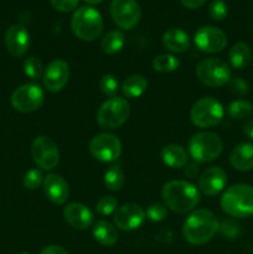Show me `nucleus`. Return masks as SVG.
<instances>
[{
  "mask_svg": "<svg viewBox=\"0 0 253 254\" xmlns=\"http://www.w3.org/2000/svg\"><path fill=\"white\" fill-rule=\"evenodd\" d=\"M42 186H44V192L46 197L56 205H62L68 198V184L59 174H49L45 176Z\"/></svg>",
  "mask_w": 253,
  "mask_h": 254,
  "instance_id": "6ab92c4d",
  "label": "nucleus"
},
{
  "mask_svg": "<svg viewBox=\"0 0 253 254\" xmlns=\"http://www.w3.org/2000/svg\"><path fill=\"white\" fill-rule=\"evenodd\" d=\"M93 237L99 245L109 247V246L116 245L118 241V231H117L116 226L112 225L111 222L102 220L94 223Z\"/></svg>",
  "mask_w": 253,
  "mask_h": 254,
  "instance_id": "5701e85b",
  "label": "nucleus"
},
{
  "mask_svg": "<svg viewBox=\"0 0 253 254\" xmlns=\"http://www.w3.org/2000/svg\"><path fill=\"white\" fill-rule=\"evenodd\" d=\"M148 87V81L141 74H131L122 84V92L126 98H139Z\"/></svg>",
  "mask_w": 253,
  "mask_h": 254,
  "instance_id": "393cba45",
  "label": "nucleus"
},
{
  "mask_svg": "<svg viewBox=\"0 0 253 254\" xmlns=\"http://www.w3.org/2000/svg\"><path fill=\"white\" fill-rule=\"evenodd\" d=\"M220 205L231 217H250L253 215V188L247 184L231 186L223 192Z\"/></svg>",
  "mask_w": 253,
  "mask_h": 254,
  "instance_id": "7ed1b4c3",
  "label": "nucleus"
},
{
  "mask_svg": "<svg viewBox=\"0 0 253 254\" xmlns=\"http://www.w3.org/2000/svg\"><path fill=\"white\" fill-rule=\"evenodd\" d=\"M228 88H230L231 93L237 97H245L248 93V91H250L248 83L245 79L241 78V77L231 78L230 82H228Z\"/></svg>",
  "mask_w": 253,
  "mask_h": 254,
  "instance_id": "e433bc0d",
  "label": "nucleus"
},
{
  "mask_svg": "<svg viewBox=\"0 0 253 254\" xmlns=\"http://www.w3.org/2000/svg\"><path fill=\"white\" fill-rule=\"evenodd\" d=\"M89 153L102 163H113L121 156L122 143L119 138L111 133H101L89 141Z\"/></svg>",
  "mask_w": 253,
  "mask_h": 254,
  "instance_id": "9d476101",
  "label": "nucleus"
},
{
  "mask_svg": "<svg viewBox=\"0 0 253 254\" xmlns=\"http://www.w3.org/2000/svg\"><path fill=\"white\" fill-rule=\"evenodd\" d=\"M78 1L79 0H51V4L57 11L69 12L76 9Z\"/></svg>",
  "mask_w": 253,
  "mask_h": 254,
  "instance_id": "4c0bfd02",
  "label": "nucleus"
},
{
  "mask_svg": "<svg viewBox=\"0 0 253 254\" xmlns=\"http://www.w3.org/2000/svg\"><path fill=\"white\" fill-rule=\"evenodd\" d=\"M227 112L231 118L235 119V121H243V119H247L252 116L253 106L245 99H237V101H233L232 103H230Z\"/></svg>",
  "mask_w": 253,
  "mask_h": 254,
  "instance_id": "cd10ccee",
  "label": "nucleus"
},
{
  "mask_svg": "<svg viewBox=\"0 0 253 254\" xmlns=\"http://www.w3.org/2000/svg\"><path fill=\"white\" fill-rule=\"evenodd\" d=\"M99 89H101V92L104 96H108L111 98H113L119 89L118 79L113 74H103L101 77V79H99Z\"/></svg>",
  "mask_w": 253,
  "mask_h": 254,
  "instance_id": "7c9ffc66",
  "label": "nucleus"
},
{
  "mask_svg": "<svg viewBox=\"0 0 253 254\" xmlns=\"http://www.w3.org/2000/svg\"><path fill=\"white\" fill-rule=\"evenodd\" d=\"M161 197L166 207L176 213L190 212L200 202V192L196 186L185 180L166 183L161 190Z\"/></svg>",
  "mask_w": 253,
  "mask_h": 254,
  "instance_id": "f03ea898",
  "label": "nucleus"
},
{
  "mask_svg": "<svg viewBox=\"0 0 253 254\" xmlns=\"http://www.w3.org/2000/svg\"><path fill=\"white\" fill-rule=\"evenodd\" d=\"M44 64H42L41 60L39 57H27L24 61V72L29 78L31 79H39L44 76Z\"/></svg>",
  "mask_w": 253,
  "mask_h": 254,
  "instance_id": "c756f323",
  "label": "nucleus"
},
{
  "mask_svg": "<svg viewBox=\"0 0 253 254\" xmlns=\"http://www.w3.org/2000/svg\"><path fill=\"white\" fill-rule=\"evenodd\" d=\"M222 150V139L212 131H200L189 140V153L197 163H211L221 155Z\"/></svg>",
  "mask_w": 253,
  "mask_h": 254,
  "instance_id": "39448f33",
  "label": "nucleus"
},
{
  "mask_svg": "<svg viewBox=\"0 0 253 254\" xmlns=\"http://www.w3.org/2000/svg\"><path fill=\"white\" fill-rule=\"evenodd\" d=\"M5 45L12 57L20 59L24 56L30 45V35L26 27L20 24L11 25L5 35Z\"/></svg>",
  "mask_w": 253,
  "mask_h": 254,
  "instance_id": "f3484780",
  "label": "nucleus"
},
{
  "mask_svg": "<svg viewBox=\"0 0 253 254\" xmlns=\"http://www.w3.org/2000/svg\"><path fill=\"white\" fill-rule=\"evenodd\" d=\"M31 155L36 165L42 170H52L60 161V151L55 141L49 136H37L31 144Z\"/></svg>",
  "mask_w": 253,
  "mask_h": 254,
  "instance_id": "9b49d317",
  "label": "nucleus"
},
{
  "mask_svg": "<svg viewBox=\"0 0 253 254\" xmlns=\"http://www.w3.org/2000/svg\"><path fill=\"white\" fill-rule=\"evenodd\" d=\"M20 254H30V253H20Z\"/></svg>",
  "mask_w": 253,
  "mask_h": 254,
  "instance_id": "c03bdc74",
  "label": "nucleus"
},
{
  "mask_svg": "<svg viewBox=\"0 0 253 254\" xmlns=\"http://www.w3.org/2000/svg\"><path fill=\"white\" fill-rule=\"evenodd\" d=\"M111 15L119 29L131 30L140 20L141 10L136 0H113Z\"/></svg>",
  "mask_w": 253,
  "mask_h": 254,
  "instance_id": "f8f14e48",
  "label": "nucleus"
},
{
  "mask_svg": "<svg viewBox=\"0 0 253 254\" xmlns=\"http://www.w3.org/2000/svg\"><path fill=\"white\" fill-rule=\"evenodd\" d=\"M145 211L138 203H126L116 210L113 215L114 225L122 231H134L143 225Z\"/></svg>",
  "mask_w": 253,
  "mask_h": 254,
  "instance_id": "4468645a",
  "label": "nucleus"
},
{
  "mask_svg": "<svg viewBox=\"0 0 253 254\" xmlns=\"http://www.w3.org/2000/svg\"><path fill=\"white\" fill-rule=\"evenodd\" d=\"M181 4L188 9H197L206 2V0H180Z\"/></svg>",
  "mask_w": 253,
  "mask_h": 254,
  "instance_id": "ea45409f",
  "label": "nucleus"
},
{
  "mask_svg": "<svg viewBox=\"0 0 253 254\" xmlns=\"http://www.w3.org/2000/svg\"><path fill=\"white\" fill-rule=\"evenodd\" d=\"M163 44L173 54H184L190 49V37L181 29H169L164 32Z\"/></svg>",
  "mask_w": 253,
  "mask_h": 254,
  "instance_id": "412c9836",
  "label": "nucleus"
},
{
  "mask_svg": "<svg viewBox=\"0 0 253 254\" xmlns=\"http://www.w3.org/2000/svg\"><path fill=\"white\" fill-rule=\"evenodd\" d=\"M161 160L171 169H180L188 164V153L178 144H169L161 149Z\"/></svg>",
  "mask_w": 253,
  "mask_h": 254,
  "instance_id": "4be33fe9",
  "label": "nucleus"
},
{
  "mask_svg": "<svg viewBox=\"0 0 253 254\" xmlns=\"http://www.w3.org/2000/svg\"><path fill=\"white\" fill-rule=\"evenodd\" d=\"M73 34L82 41H94L103 30V19L98 10L92 6H82L74 11L71 20Z\"/></svg>",
  "mask_w": 253,
  "mask_h": 254,
  "instance_id": "20e7f679",
  "label": "nucleus"
},
{
  "mask_svg": "<svg viewBox=\"0 0 253 254\" xmlns=\"http://www.w3.org/2000/svg\"><path fill=\"white\" fill-rule=\"evenodd\" d=\"M145 216L151 222H161L168 217V208L163 203H151L146 208Z\"/></svg>",
  "mask_w": 253,
  "mask_h": 254,
  "instance_id": "f704fd0d",
  "label": "nucleus"
},
{
  "mask_svg": "<svg viewBox=\"0 0 253 254\" xmlns=\"http://www.w3.org/2000/svg\"><path fill=\"white\" fill-rule=\"evenodd\" d=\"M69 78V66L63 60H54L44 71V86L49 92L56 93L64 88Z\"/></svg>",
  "mask_w": 253,
  "mask_h": 254,
  "instance_id": "2eb2a0df",
  "label": "nucleus"
},
{
  "mask_svg": "<svg viewBox=\"0 0 253 254\" xmlns=\"http://www.w3.org/2000/svg\"><path fill=\"white\" fill-rule=\"evenodd\" d=\"M126 183V176H124L123 170L119 165L114 164V165L109 166L104 173V185L109 191H117L122 190Z\"/></svg>",
  "mask_w": 253,
  "mask_h": 254,
  "instance_id": "a878e982",
  "label": "nucleus"
},
{
  "mask_svg": "<svg viewBox=\"0 0 253 254\" xmlns=\"http://www.w3.org/2000/svg\"><path fill=\"white\" fill-rule=\"evenodd\" d=\"M243 133H245L251 140H253V119L252 118L247 119V121L245 122V124H243Z\"/></svg>",
  "mask_w": 253,
  "mask_h": 254,
  "instance_id": "a19ab883",
  "label": "nucleus"
},
{
  "mask_svg": "<svg viewBox=\"0 0 253 254\" xmlns=\"http://www.w3.org/2000/svg\"><path fill=\"white\" fill-rule=\"evenodd\" d=\"M44 179L45 176L42 175L41 170H39V169H31V170H29L24 175L22 183H24V186L27 190H36L44 183Z\"/></svg>",
  "mask_w": 253,
  "mask_h": 254,
  "instance_id": "72a5a7b5",
  "label": "nucleus"
},
{
  "mask_svg": "<svg viewBox=\"0 0 253 254\" xmlns=\"http://www.w3.org/2000/svg\"><path fill=\"white\" fill-rule=\"evenodd\" d=\"M227 184V174L218 166H210L198 178V189L206 196L218 195Z\"/></svg>",
  "mask_w": 253,
  "mask_h": 254,
  "instance_id": "dca6fc26",
  "label": "nucleus"
},
{
  "mask_svg": "<svg viewBox=\"0 0 253 254\" xmlns=\"http://www.w3.org/2000/svg\"><path fill=\"white\" fill-rule=\"evenodd\" d=\"M118 207V201L113 196H103L97 201L96 210L101 216H109L116 212Z\"/></svg>",
  "mask_w": 253,
  "mask_h": 254,
  "instance_id": "473e14b6",
  "label": "nucleus"
},
{
  "mask_svg": "<svg viewBox=\"0 0 253 254\" xmlns=\"http://www.w3.org/2000/svg\"><path fill=\"white\" fill-rule=\"evenodd\" d=\"M193 41L198 50L207 54H217L227 46V36L215 26H202L195 32Z\"/></svg>",
  "mask_w": 253,
  "mask_h": 254,
  "instance_id": "ddd939ff",
  "label": "nucleus"
},
{
  "mask_svg": "<svg viewBox=\"0 0 253 254\" xmlns=\"http://www.w3.org/2000/svg\"><path fill=\"white\" fill-rule=\"evenodd\" d=\"M124 35L118 30L109 31L108 34L104 35L103 40L101 42L102 51L107 55H116L122 51L124 46Z\"/></svg>",
  "mask_w": 253,
  "mask_h": 254,
  "instance_id": "bb28decb",
  "label": "nucleus"
},
{
  "mask_svg": "<svg viewBox=\"0 0 253 254\" xmlns=\"http://www.w3.org/2000/svg\"><path fill=\"white\" fill-rule=\"evenodd\" d=\"M230 164L238 171L253 170V143L236 145L230 154Z\"/></svg>",
  "mask_w": 253,
  "mask_h": 254,
  "instance_id": "aec40b11",
  "label": "nucleus"
},
{
  "mask_svg": "<svg viewBox=\"0 0 253 254\" xmlns=\"http://www.w3.org/2000/svg\"><path fill=\"white\" fill-rule=\"evenodd\" d=\"M220 231L222 233L223 237L228 238V240H236V238L240 237L241 232V226L240 223L236 222L232 218H225L222 222H220Z\"/></svg>",
  "mask_w": 253,
  "mask_h": 254,
  "instance_id": "2f4dec72",
  "label": "nucleus"
},
{
  "mask_svg": "<svg viewBox=\"0 0 253 254\" xmlns=\"http://www.w3.org/2000/svg\"><path fill=\"white\" fill-rule=\"evenodd\" d=\"M225 116L223 106L213 97H202L193 103L190 119L197 128H211L221 123Z\"/></svg>",
  "mask_w": 253,
  "mask_h": 254,
  "instance_id": "0eeeda50",
  "label": "nucleus"
},
{
  "mask_svg": "<svg viewBox=\"0 0 253 254\" xmlns=\"http://www.w3.org/2000/svg\"><path fill=\"white\" fill-rule=\"evenodd\" d=\"M231 66L236 69H243L250 64L252 60V51L246 42H237L232 46L228 54Z\"/></svg>",
  "mask_w": 253,
  "mask_h": 254,
  "instance_id": "b1692460",
  "label": "nucleus"
},
{
  "mask_svg": "<svg viewBox=\"0 0 253 254\" xmlns=\"http://www.w3.org/2000/svg\"><path fill=\"white\" fill-rule=\"evenodd\" d=\"M195 73L201 83L212 88L225 86L232 78L230 66L222 60L212 57L198 62Z\"/></svg>",
  "mask_w": 253,
  "mask_h": 254,
  "instance_id": "6e6552de",
  "label": "nucleus"
},
{
  "mask_svg": "<svg viewBox=\"0 0 253 254\" xmlns=\"http://www.w3.org/2000/svg\"><path fill=\"white\" fill-rule=\"evenodd\" d=\"M40 254H68L67 251L64 248H62L61 246H56V245H52V246H47L45 247L44 250L40 252Z\"/></svg>",
  "mask_w": 253,
  "mask_h": 254,
  "instance_id": "58836bf2",
  "label": "nucleus"
},
{
  "mask_svg": "<svg viewBox=\"0 0 253 254\" xmlns=\"http://www.w3.org/2000/svg\"><path fill=\"white\" fill-rule=\"evenodd\" d=\"M11 106L21 113H31L44 104L45 94L41 87L35 83H26L17 87L11 94Z\"/></svg>",
  "mask_w": 253,
  "mask_h": 254,
  "instance_id": "1a4fd4ad",
  "label": "nucleus"
},
{
  "mask_svg": "<svg viewBox=\"0 0 253 254\" xmlns=\"http://www.w3.org/2000/svg\"><path fill=\"white\" fill-rule=\"evenodd\" d=\"M220 230V221L217 216L210 210L198 208L184 222L183 233L190 245L201 246L210 242Z\"/></svg>",
  "mask_w": 253,
  "mask_h": 254,
  "instance_id": "f257e3e1",
  "label": "nucleus"
},
{
  "mask_svg": "<svg viewBox=\"0 0 253 254\" xmlns=\"http://www.w3.org/2000/svg\"><path fill=\"white\" fill-rule=\"evenodd\" d=\"M129 114H130V107L126 99L113 97L99 107L97 112V123L102 129L113 130L128 121Z\"/></svg>",
  "mask_w": 253,
  "mask_h": 254,
  "instance_id": "423d86ee",
  "label": "nucleus"
},
{
  "mask_svg": "<svg viewBox=\"0 0 253 254\" xmlns=\"http://www.w3.org/2000/svg\"><path fill=\"white\" fill-rule=\"evenodd\" d=\"M186 168H185V175L188 176V178H195L196 175H197V166L195 165V164H186Z\"/></svg>",
  "mask_w": 253,
  "mask_h": 254,
  "instance_id": "79ce46f5",
  "label": "nucleus"
},
{
  "mask_svg": "<svg viewBox=\"0 0 253 254\" xmlns=\"http://www.w3.org/2000/svg\"><path fill=\"white\" fill-rule=\"evenodd\" d=\"M63 218L76 230H87L93 225V213L86 205L79 202L68 203L63 208Z\"/></svg>",
  "mask_w": 253,
  "mask_h": 254,
  "instance_id": "a211bd4d",
  "label": "nucleus"
},
{
  "mask_svg": "<svg viewBox=\"0 0 253 254\" xmlns=\"http://www.w3.org/2000/svg\"><path fill=\"white\" fill-rule=\"evenodd\" d=\"M208 12H210L211 17L216 21H221V20L226 19L228 15V6L223 0H213L208 7Z\"/></svg>",
  "mask_w": 253,
  "mask_h": 254,
  "instance_id": "c9c22d12",
  "label": "nucleus"
},
{
  "mask_svg": "<svg viewBox=\"0 0 253 254\" xmlns=\"http://www.w3.org/2000/svg\"><path fill=\"white\" fill-rule=\"evenodd\" d=\"M84 1H86L87 4L96 5V4H99V2H102V1H103V0H84Z\"/></svg>",
  "mask_w": 253,
  "mask_h": 254,
  "instance_id": "37998d69",
  "label": "nucleus"
},
{
  "mask_svg": "<svg viewBox=\"0 0 253 254\" xmlns=\"http://www.w3.org/2000/svg\"><path fill=\"white\" fill-rule=\"evenodd\" d=\"M153 68L156 72H161V73H169V72H174L179 68L180 61L176 59L174 55L170 54H163L156 56L153 60Z\"/></svg>",
  "mask_w": 253,
  "mask_h": 254,
  "instance_id": "c85d7f7f",
  "label": "nucleus"
}]
</instances>
